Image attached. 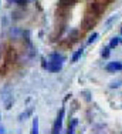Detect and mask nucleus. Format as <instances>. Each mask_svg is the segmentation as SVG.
Returning a JSON list of instances; mask_svg holds the SVG:
<instances>
[{"mask_svg":"<svg viewBox=\"0 0 122 134\" xmlns=\"http://www.w3.org/2000/svg\"><path fill=\"white\" fill-rule=\"evenodd\" d=\"M63 117H64V110H61L60 114H58V117H57V120H56V123H54V127H53V133H54V134H56V133H60L61 124H63Z\"/></svg>","mask_w":122,"mask_h":134,"instance_id":"obj_2","label":"nucleus"},{"mask_svg":"<svg viewBox=\"0 0 122 134\" xmlns=\"http://www.w3.org/2000/svg\"><path fill=\"white\" fill-rule=\"evenodd\" d=\"M63 60H64V57L60 56L58 53L51 54L50 62L47 63V69H48L50 71H58L61 69V66H63Z\"/></svg>","mask_w":122,"mask_h":134,"instance_id":"obj_1","label":"nucleus"},{"mask_svg":"<svg viewBox=\"0 0 122 134\" xmlns=\"http://www.w3.org/2000/svg\"><path fill=\"white\" fill-rule=\"evenodd\" d=\"M118 43H119V37H114V39L111 40V43H109V47H111V49H114V47L118 46Z\"/></svg>","mask_w":122,"mask_h":134,"instance_id":"obj_8","label":"nucleus"},{"mask_svg":"<svg viewBox=\"0 0 122 134\" xmlns=\"http://www.w3.org/2000/svg\"><path fill=\"white\" fill-rule=\"evenodd\" d=\"M109 50H111V47H105V49L102 50V56L108 57V56H109Z\"/></svg>","mask_w":122,"mask_h":134,"instance_id":"obj_10","label":"nucleus"},{"mask_svg":"<svg viewBox=\"0 0 122 134\" xmlns=\"http://www.w3.org/2000/svg\"><path fill=\"white\" fill-rule=\"evenodd\" d=\"M107 70L108 71H121L122 70V63L112 62V63H109V64H107Z\"/></svg>","mask_w":122,"mask_h":134,"instance_id":"obj_4","label":"nucleus"},{"mask_svg":"<svg viewBox=\"0 0 122 134\" xmlns=\"http://www.w3.org/2000/svg\"><path fill=\"white\" fill-rule=\"evenodd\" d=\"M0 133H4V129H3L2 126H0Z\"/></svg>","mask_w":122,"mask_h":134,"instance_id":"obj_12","label":"nucleus"},{"mask_svg":"<svg viewBox=\"0 0 122 134\" xmlns=\"http://www.w3.org/2000/svg\"><path fill=\"white\" fill-rule=\"evenodd\" d=\"M91 10H92V13H94V14H99L102 12V6L98 4V3H92V4H91Z\"/></svg>","mask_w":122,"mask_h":134,"instance_id":"obj_5","label":"nucleus"},{"mask_svg":"<svg viewBox=\"0 0 122 134\" xmlns=\"http://www.w3.org/2000/svg\"><path fill=\"white\" fill-rule=\"evenodd\" d=\"M95 23H97V20L92 17V14L85 16V19H84V29H85V30H89L92 26H95Z\"/></svg>","mask_w":122,"mask_h":134,"instance_id":"obj_3","label":"nucleus"},{"mask_svg":"<svg viewBox=\"0 0 122 134\" xmlns=\"http://www.w3.org/2000/svg\"><path fill=\"white\" fill-rule=\"evenodd\" d=\"M75 3L77 0H60V6H72Z\"/></svg>","mask_w":122,"mask_h":134,"instance_id":"obj_6","label":"nucleus"},{"mask_svg":"<svg viewBox=\"0 0 122 134\" xmlns=\"http://www.w3.org/2000/svg\"><path fill=\"white\" fill-rule=\"evenodd\" d=\"M97 37H98V34H97V33H94V34H92V36L88 39V43H92V41H94L95 39H97Z\"/></svg>","mask_w":122,"mask_h":134,"instance_id":"obj_11","label":"nucleus"},{"mask_svg":"<svg viewBox=\"0 0 122 134\" xmlns=\"http://www.w3.org/2000/svg\"><path fill=\"white\" fill-rule=\"evenodd\" d=\"M9 2H17L19 3V0H9Z\"/></svg>","mask_w":122,"mask_h":134,"instance_id":"obj_13","label":"nucleus"},{"mask_svg":"<svg viewBox=\"0 0 122 134\" xmlns=\"http://www.w3.org/2000/svg\"><path fill=\"white\" fill-rule=\"evenodd\" d=\"M81 54H82V49H80L78 52H77V53L72 56V62H77V60H78V57L81 56Z\"/></svg>","mask_w":122,"mask_h":134,"instance_id":"obj_9","label":"nucleus"},{"mask_svg":"<svg viewBox=\"0 0 122 134\" xmlns=\"http://www.w3.org/2000/svg\"><path fill=\"white\" fill-rule=\"evenodd\" d=\"M31 133H34V134L38 133V119H37V117L33 121V130H31Z\"/></svg>","mask_w":122,"mask_h":134,"instance_id":"obj_7","label":"nucleus"},{"mask_svg":"<svg viewBox=\"0 0 122 134\" xmlns=\"http://www.w3.org/2000/svg\"><path fill=\"white\" fill-rule=\"evenodd\" d=\"M121 41H122V39H121Z\"/></svg>","mask_w":122,"mask_h":134,"instance_id":"obj_14","label":"nucleus"}]
</instances>
